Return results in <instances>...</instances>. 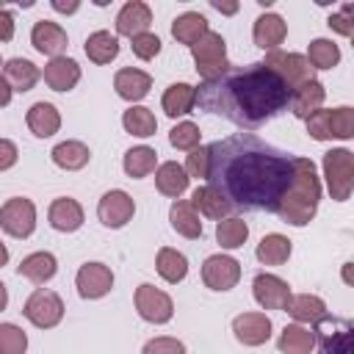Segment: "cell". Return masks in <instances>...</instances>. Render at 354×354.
Listing matches in <instances>:
<instances>
[{"mask_svg":"<svg viewBox=\"0 0 354 354\" xmlns=\"http://www.w3.org/2000/svg\"><path fill=\"white\" fill-rule=\"evenodd\" d=\"M290 152L252 136L238 133L207 147V177L230 207L277 213L290 180H293Z\"/></svg>","mask_w":354,"mask_h":354,"instance_id":"obj_1","label":"cell"},{"mask_svg":"<svg viewBox=\"0 0 354 354\" xmlns=\"http://www.w3.org/2000/svg\"><path fill=\"white\" fill-rule=\"evenodd\" d=\"M196 88V105L238 127H260L288 108L290 91L260 61L246 66H230L213 80H202Z\"/></svg>","mask_w":354,"mask_h":354,"instance_id":"obj_2","label":"cell"},{"mask_svg":"<svg viewBox=\"0 0 354 354\" xmlns=\"http://www.w3.org/2000/svg\"><path fill=\"white\" fill-rule=\"evenodd\" d=\"M321 202V180L310 158H293V180L277 207V216L290 227H307Z\"/></svg>","mask_w":354,"mask_h":354,"instance_id":"obj_3","label":"cell"},{"mask_svg":"<svg viewBox=\"0 0 354 354\" xmlns=\"http://www.w3.org/2000/svg\"><path fill=\"white\" fill-rule=\"evenodd\" d=\"M324 177H326L329 196L335 202H346L354 191V155L343 147L329 149L324 155Z\"/></svg>","mask_w":354,"mask_h":354,"instance_id":"obj_4","label":"cell"},{"mask_svg":"<svg viewBox=\"0 0 354 354\" xmlns=\"http://www.w3.org/2000/svg\"><path fill=\"white\" fill-rule=\"evenodd\" d=\"M313 335H315L318 354H351L354 324L348 318L324 315L313 324Z\"/></svg>","mask_w":354,"mask_h":354,"instance_id":"obj_5","label":"cell"},{"mask_svg":"<svg viewBox=\"0 0 354 354\" xmlns=\"http://www.w3.org/2000/svg\"><path fill=\"white\" fill-rule=\"evenodd\" d=\"M191 55H194V64H196V72L202 75V80H213L218 77L224 69H230V61H227V41L221 33L216 30H207L194 47H191Z\"/></svg>","mask_w":354,"mask_h":354,"instance_id":"obj_6","label":"cell"},{"mask_svg":"<svg viewBox=\"0 0 354 354\" xmlns=\"http://www.w3.org/2000/svg\"><path fill=\"white\" fill-rule=\"evenodd\" d=\"M271 75H277L282 83H285V88L288 91H293L296 86H301V83H307V80H315L313 77V66H310V61L301 55V53H282V50H274V53H268L266 55V61H260Z\"/></svg>","mask_w":354,"mask_h":354,"instance_id":"obj_7","label":"cell"},{"mask_svg":"<svg viewBox=\"0 0 354 354\" xmlns=\"http://www.w3.org/2000/svg\"><path fill=\"white\" fill-rule=\"evenodd\" d=\"M22 315H25L36 329H53V326H58L61 318H64V301H61V296H58L55 290H50V288H36V290L28 296V301H25V307H22Z\"/></svg>","mask_w":354,"mask_h":354,"instance_id":"obj_8","label":"cell"},{"mask_svg":"<svg viewBox=\"0 0 354 354\" xmlns=\"http://www.w3.org/2000/svg\"><path fill=\"white\" fill-rule=\"evenodd\" d=\"M0 227L11 238H30L36 230V205L28 196H11L0 207Z\"/></svg>","mask_w":354,"mask_h":354,"instance_id":"obj_9","label":"cell"},{"mask_svg":"<svg viewBox=\"0 0 354 354\" xmlns=\"http://www.w3.org/2000/svg\"><path fill=\"white\" fill-rule=\"evenodd\" d=\"M136 310L147 324H169L174 315V301L166 290L144 282L136 288Z\"/></svg>","mask_w":354,"mask_h":354,"instance_id":"obj_10","label":"cell"},{"mask_svg":"<svg viewBox=\"0 0 354 354\" xmlns=\"http://www.w3.org/2000/svg\"><path fill=\"white\" fill-rule=\"evenodd\" d=\"M75 288H77V296H80V299H88V301L102 299V296H108L111 288H113V271H111L105 263H97V260L83 263V266L77 268Z\"/></svg>","mask_w":354,"mask_h":354,"instance_id":"obj_11","label":"cell"},{"mask_svg":"<svg viewBox=\"0 0 354 354\" xmlns=\"http://www.w3.org/2000/svg\"><path fill=\"white\" fill-rule=\"evenodd\" d=\"M133 213H136V202H133V196H130L127 191H122V188L105 191L102 199L97 202V216H100V221H102L108 230L124 227V224L133 218Z\"/></svg>","mask_w":354,"mask_h":354,"instance_id":"obj_12","label":"cell"},{"mask_svg":"<svg viewBox=\"0 0 354 354\" xmlns=\"http://www.w3.org/2000/svg\"><path fill=\"white\" fill-rule=\"evenodd\" d=\"M241 279V263L230 254H210L202 263V282L210 290H232Z\"/></svg>","mask_w":354,"mask_h":354,"instance_id":"obj_13","label":"cell"},{"mask_svg":"<svg viewBox=\"0 0 354 354\" xmlns=\"http://www.w3.org/2000/svg\"><path fill=\"white\" fill-rule=\"evenodd\" d=\"M252 293L263 310H285L293 296L290 285L277 274H257L252 282Z\"/></svg>","mask_w":354,"mask_h":354,"instance_id":"obj_14","label":"cell"},{"mask_svg":"<svg viewBox=\"0 0 354 354\" xmlns=\"http://www.w3.org/2000/svg\"><path fill=\"white\" fill-rule=\"evenodd\" d=\"M232 335L243 346H263L271 337V318L266 313H241L232 318Z\"/></svg>","mask_w":354,"mask_h":354,"instance_id":"obj_15","label":"cell"},{"mask_svg":"<svg viewBox=\"0 0 354 354\" xmlns=\"http://www.w3.org/2000/svg\"><path fill=\"white\" fill-rule=\"evenodd\" d=\"M30 44H33L41 55L58 58V55L66 50L69 36H66V30H64L58 22H53V19H39V22H33V28H30Z\"/></svg>","mask_w":354,"mask_h":354,"instance_id":"obj_16","label":"cell"},{"mask_svg":"<svg viewBox=\"0 0 354 354\" xmlns=\"http://www.w3.org/2000/svg\"><path fill=\"white\" fill-rule=\"evenodd\" d=\"M149 25H152V11H149V6L141 3V0L124 3L122 11L116 14V33H119V36L133 39V36H138V33H147Z\"/></svg>","mask_w":354,"mask_h":354,"instance_id":"obj_17","label":"cell"},{"mask_svg":"<svg viewBox=\"0 0 354 354\" xmlns=\"http://www.w3.org/2000/svg\"><path fill=\"white\" fill-rule=\"evenodd\" d=\"M324 100H326L324 83L307 80V83H301V86H296V88L290 91L288 105H290V113H293L296 119H307V116H313V113L324 105Z\"/></svg>","mask_w":354,"mask_h":354,"instance_id":"obj_18","label":"cell"},{"mask_svg":"<svg viewBox=\"0 0 354 354\" xmlns=\"http://www.w3.org/2000/svg\"><path fill=\"white\" fill-rule=\"evenodd\" d=\"M113 88L122 100L127 102H138L149 94L152 88V77L144 72V69H136V66H124L113 75Z\"/></svg>","mask_w":354,"mask_h":354,"instance_id":"obj_19","label":"cell"},{"mask_svg":"<svg viewBox=\"0 0 354 354\" xmlns=\"http://www.w3.org/2000/svg\"><path fill=\"white\" fill-rule=\"evenodd\" d=\"M47 218H50V227L53 230H58V232H75V230L83 227V207L72 196H58V199L50 202Z\"/></svg>","mask_w":354,"mask_h":354,"instance_id":"obj_20","label":"cell"},{"mask_svg":"<svg viewBox=\"0 0 354 354\" xmlns=\"http://www.w3.org/2000/svg\"><path fill=\"white\" fill-rule=\"evenodd\" d=\"M252 36H254V44H257L260 50H271V53H274V50L285 41V36H288V25H285V19H282L279 14L266 11V14H260V17L254 19Z\"/></svg>","mask_w":354,"mask_h":354,"instance_id":"obj_21","label":"cell"},{"mask_svg":"<svg viewBox=\"0 0 354 354\" xmlns=\"http://www.w3.org/2000/svg\"><path fill=\"white\" fill-rule=\"evenodd\" d=\"M77 80H80V66L75 58L58 55V58H50V64L44 66V83L53 91H69L77 86Z\"/></svg>","mask_w":354,"mask_h":354,"instance_id":"obj_22","label":"cell"},{"mask_svg":"<svg viewBox=\"0 0 354 354\" xmlns=\"http://www.w3.org/2000/svg\"><path fill=\"white\" fill-rule=\"evenodd\" d=\"M169 221L177 235H183L188 241L202 238V221H199V213L191 205V199H174L169 207Z\"/></svg>","mask_w":354,"mask_h":354,"instance_id":"obj_23","label":"cell"},{"mask_svg":"<svg viewBox=\"0 0 354 354\" xmlns=\"http://www.w3.org/2000/svg\"><path fill=\"white\" fill-rule=\"evenodd\" d=\"M25 122H28V130L36 138H50L61 127V113L53 102H33L25 113Z\"/></svg>","mask_w":354,"mask_h":354,"instance_id":"obj_24","label":"cell"},{"mask_svg":"<svg viewBox=\"0 0 354 354\" xmlns=\"http://www.w3.org/2000/svg\"><path fill=\"white\" fill-rule=\"evenodd\" d=\"M55 271H58V260L50 252H33V254L22 257V263L17 266V274L25 277V279H30L33 285L50 282L55 277Z\"/></svg>","mask_w":354,"mask_h":354,"instance_id":"obj_25","label":"cell"},{"mask_svg":"<svg viewBox=\"0 0 354 354\" xmlns=\"http://www.w3.org/2000/svg\"><path fill=\"white\" fill-rule=\"evenodd\" d=\"M3 80L8 83L11 91H30L39 80V66L28 58H8L3 64Z\"/></svg>","mask_w":354,"mask_h":354,"instance_id":"obj_26","label":"cell"},{"mask_svg":"<svg viewBox=\"0 0 354 354\" xmlns=\"http://www.w3.org/2000/svg\"><path fill=\"white\" fill-rule=\"evenodd\" d=\"M188 174H185V169L177 163V160H166V163H160L158 169H155V185H158V191L163 194V196H171V199H180L183 194H185V188H188Z\"/></svg>","mask_w":354,"mask_h":354,"instance_id":"obj_27","label":"cell"},{"mask_svg":"<svg viewBox=\"0 0 354 354\" xmlns=\"http://www.w3.org/2000/svg\"><path fill=\"white\" fill-rule=\"evenodd\" d=\"M160 105H163V113L171 116V119L185 116V113H191L194 105H196V88H194L191 83H171V86L163 91Z\"/></svg>","mask_w":354,"mask_h":354,"instance_id":"obj_28","label":"cell"},{"mask_svg":"<svg viewBox=\"0 0 354 354\" xmlns=\"http://www.w3.org/2000/svg\"><path fill=\"white\" fill-rule=\"evenodd\" d=\"M50 158H53V163H55L58 169H64V171H77V169H83V166L88 163L91 149H88L83 141L69 138V141L55 144L53 152H50Z\"/></svg>","mask_w":354,"mask_h":354,"instance_id":"obj_29","label":"cell"},{"mask_svg":"<svg viewBox=\"0 0 354 354\" xmlns=\"http://www.w3.org/2000/svg\"><path fill=\"white\" fill-rule=\"evenodd\" d=\"M207 30H210V28H207V19H205V14H199V11H185V14H180V17L171 22V36H174L180 44H188V47H194Z\"/></svg>","mask_w":354,"mask_h":354,"instance_id":"obj_30","label":"cell"},{"mask_svg":"<svg viewBox=\"0 0 354 354\" xmlns=\"http://www.w3.org/2000/svg\"><path fill=\"white\" fill-rule=\"evenodd\" d=\"M155 268L169 285H177V282H183L188 277V257L183 252L171 249V246H163L155 254Z\"/></svg>","mask_w":354,"mask_h":354,"instance_id":"obj_31","label":"cell"},{"mask_svg":"<svg viewBox=\"0 0 354 354\" xmlns=\"http://www.w3.org/2000/svg\"><path fill=\"white\" fill-rule=\"evenodd\" d=\"M285 313L299 321V324H315L318 318L326 315V304L321 296H313V293H299V296H290Z\"/></svg>","mask_w":354,"mask_h":354,"instance_id":"obj_32","label":"cell"},{"mask_svg":"<svg viewBox=\"0 0 354 354\" xmlns=\"http://www.w3.org/2000/svg\"><path fill=\"white\" fill-rule=\"evenodd\" d=\"M191 205L196 207V213H202V216H207V218H224L232 207H230V202L216 191V188H210V185H199L194 194H191Z\"/></svg>","mask_w":354,"mask_h":354,"instance_id":"obj_33","label":"cell"},{"mask_svg":"<svg viewBox=\"0 0 354 354\" xmlns=\"http://www.w3.org/2000/svg\"><path fill=\"white\" fill-rule=\"evenodd\" d=\"M277 346H279L282 354H310L315 348V335L301 324H288L279 332Z\"/></svg>","mask_w":354,"mask_h":354,"instance_id":"obj_34","label":"cell"},{"mask_svg":"<svg viewBox=\"0 0 354 354\" xmlns=\"http://www.w3.org/2000/svg\"><path fill=\"white\" fill-rule=\"evenodd\" d=\"M88 61L94 64H111L119 55V39L111 30H94L83 44Z\"/></svg>","mask_w":354,"mask_h":354,"instance_id":"obj_35","label":"cell"},{"mask_svg":"<svg viewBox=\"0 0 354 354\" xmlns=\"http://www.w3.org/2000/svg\"><path fill=\"white\" fill-rule=\"evenodd\" d=\"M290 252H293V246H290V241L285 238V235H279V232H268V235H263V241L257 243V260L263 263V266H282V263H288V257H290Z\"/></svg>","mask_w":354,"mask_h":354,"instance_id":"obj_36","label":"cell"},{"mask_svg":"<svg viewBox=\"0 0 354 354\" xmlns=\"http://www.w3.org/2000/svg\"><path fill=\"white\" fill-rule=\"evenodd\" d=\"M122 127L130 133V136H138V138H149L155 136L158 130V119L149 108L144 105H130L124 113H122Z\"/></svg>","mask_w":354,"mask_h":354,"instance_id":"obj_37","label":"cell"},{"mask_svg":"<svg viewBox=\"0 0 354 354\" xmlns=\"http://www.w3.org/2000/svg\"><path fill=\"white\" fill-rule=\"evenodd\" d=\"M158 166V152L152 147H133L124 152V174L130 180H141L147 174H152Z\"/></svg>","mask_w":354,"mask_h":354,"instance_id":"obj_38","label":"cell"},{"mask_svg":"<svg viewBox=\"0 0 354 354\" xmlns=\"http://www.w3.org/2000/svg\"><path fill=\"white\" fill-rule=\"evenodd\" d=\"M304 58L310 61L313 69H332L340 61V47L332 39H313Z\"/></svg>","mask_w":354,"mask_h":354,"instance_id":"obj_39","label":"cell"},{"mask_svg":"<svg viewBox=\"0 0 354 354\" xmlns=\"http://www.w3.org/2000/svg\"><path fill=\"white\" fill-rule=\"evenodd\" d=\"M246 238H249V227L243 218L232 216V218H221L216 224V241L221 243V249H238L246 243Z\"/></svg>","mask_w":354,"mask_h":354,"instance_id":"obj_40","label":"cell"},{"mask_svg":"<svg viewBox=\"0 0 354 354\" xmlns=\"http://www.w3.org/2000/svg\"><path fill=\"white\" fill-rule=\"evenodd\" d=\"M329 136L332 138H351L354 136V108L348 105H340V108H332L329 111Z\"/></svg>","mask_w":354,"mask_h":354,"instance_id":"obj_41","label":"cell"},{"mask_svg":"<svg viewBox=\"0 0 354 354\" xmlns=\"http://www.w3.org/2000/svg\"><path fill=\"white\" fill-rule=\"evenodd\" d=\"M199 138H202V133H199V124H194V122H180V124H174L169 130V144L174 149L191 152V149L199 147Z\"/></svg>","mask_w":354,"mask_h":354,"instance_id":"obj_42","label":"cell"},{"mask_svg":"<svg viewBox=\"0 0 354 354\" xmlns=\"http://www.w3.org/2000/svg\"><path fill=\"white\" fill-rule=\"evenodd\" d=\"M28 335L17 324H0V354H25Z\"/></svg>","mask_w":354,"mask_h":354,"instance_id":"obj_43","label":"cell"},{"mask_svg":"<svg viewBox=\"0 0 354 354\" xmlns=\"http://www.w3.org/2000/svg\"><path fill=\"white\" fill-rule=\"evenodd\" d=\"M130 47H133V55L141 58V61H152L158 53H160V39L155 33H138L130 39Z\"/></svg>","mask_w":354,"mask_h":354,"instance_id":"obj_44","label":"cell"},{"mask_svg":"<svg viewBox=\"0 0 354 354\" xmlns=\"http://www.w3.org/2000/svg\"><path fill=\"white\" fill-rule=\"evenodd\" d=\"M141 354H188L185 351V343L177 340V337H169V335H160V337H152L144 343Z\"/></svg>","mask_w":354,"mask_h":354,"instance_id":"obj_45","label":"cell"},{"mask_svg":"<svg viewBox=\"0 0 354 354\" xmlns=\"http://www.w3.org/2000/svg\"><path fill=\"white\" fill-rule=\"evenodd\" d=\"M185 174L188 177H196V180H205L207 177V147H196L191 149V155L185 158Z\"/></svg>","mask_w":354,"mask_h":354,"instance_id":"obj_46","label":"cell"},{"mask_svg":"<svg viewBox=\"0 0 354 354\" xmlns=\"http://www.w3.org/2000/svg\"><path fill=\"white\" fill-rule=\"evenodd\" d=\"M351 14H354V6H351V3H346L337 14H332V17H329V22H326V25H329L332 30H337L340 36H354V17H351Z\"/></svg>","mask_w":354,"mask_h":354,"instance_id":"obj_47","label":"cell"},{"mask_svg":"<svg viewBox=\"0 0 354 354\" xmlns=\"http://www.w3.org/2000/svg\"><path fill=\"white\" fill-rule=\"evenodd\" d=\"M19 158V149L11 138H0V171H8Z\"/></svg>","mask_w":354,"mask_h":354,"instance_id":"obj_48","label":"cell"},{"mask_svg":"<svg viewBox=\"0 0 354 354\" xmlns=\"http://www.w3.org/2000/svg\"><path fill=\"white\" fill-rule=\"evenodd\" d=\"M14 39V17L8 8L0 6V41H11Z\"/></svg>","mask_w":354,"mask_h":354,"instance_id":"obj_49","label":"cell"},{"mask_svg":"<svg viewBox=\"0 0 354 354\" xmlns=\"http://www.w3.org/2000/svg\"><path fill=\"white\" fill-rule=\"evenodd\" d=\"M210 6H213L216 11H221V14H235V11H238V3H218V0H210Z\"/></svg>","mask_w":354,"mask_h":354,"instance_id":"obj_50","label":"cell"},{"mask_svg":"<svg viewBox=\"0 0 354 354\" xmlns=\"http://www.w3.org/2000/svg\"><path fill=\"white\" fill-rule=\"evenodd\" d=\"M11 94H14V91L8 88V83L0 77V108H6V105L11 102Z\"/></svg>","mask_w":354,"mask_h":354,"instance_id":"obj_51","label":"cell"},{"mask_svg":"<svg viewBox=\"0 0 354 354\" xmlns=\"http://www.w3.org/2000/svg\"><path fill=\"white\" fill-rule=\"evenodd\" d=\"M53 8L61 11V14H75V11H77V3H61V0H53Z\"/></svg>","mask_w":354,"mask_h":354,"instance_id":"obj_52","label":"cell"},{"mask_svg":"<svg viewBox=\"0 0 354 354\" xmlns=\"http://www.w3.org/2000/svg\"><path fill=\"white\" fill-rule=\"evenodd\" d=\"M6 304H8V290H6V285L0 282V310H6Z\"/></svg>","mask_w":354,"mask_h":354,"instance_id":"obj_53","label":"cell"},{"mask_svg":"<svg viewBox=\"0 0 354 354\" xmlns=\"http://www.w3.org/2000/svg\"><path fill=\"white\" fill-rule=\"evenodd\" d=\"M8 263V249H6V243L0 241V266H6Z\"/></svg>","mask_w":354,"mask_h":354,"instance_id":"obj_54","label":"cell"},{"mask_svg":"<svg viewBox=\"0 0 354 354\" xmlns=\"http://www.w3.org/2000/svg\"><path fill=\"white\" fill-rule=\"evenodd\" d=\"M0 64H3V61H0Z\"/></svg>","mask_w":354,"mask_h":354,"instance_id":"obj_55","label":"cell"}]
</instances>
